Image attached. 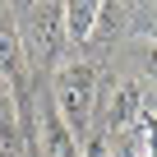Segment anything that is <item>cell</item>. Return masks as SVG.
I'll return each instance as SVG.
<instances>
[{"label":"cell","instance_id":"1","mask_svg":"<svg viewBox=\"0 0 157 157\" xmlns=\"http://www.w3.org/2000/svg\"><path fill=\"white\" fill-rule=\"evenodd\" d=\"M51 102H56V116L65 120L69 134H78L93 116V102H97V69L83 65V60H69V65H56V83H51Z\"/></svg>","mask_w":157,"mask_h":157},{"label":"cell","instance_id":"2","mask_svg":"<svg viewBox=\"0 0 157 157\" xmlns=\"http://www.w3.org/2000/svg\"><path fill=\"white\" fill-rule=\"evenodd\" d=\"M23 33V51L33 60H56L60 46H65V5H33L28 10V23L19 28Z\"/></svg>","mask_w":157,"mask_h":157},{"label":"cell","instance_id":"3","mask_svg":"<svg viewBox=\"0 0 157 157\" xmlns=\"http://www.w3.org/2000/svg\"><path fill=\"white\" fill-rule=\"evenodd\" d=\"M139 116H143V83L125 78L111 93V102H106V129H134Z\"/></svg>","mask_w":157,"mask_h":157},{"label":"cell","instance_id":"4","mask_svg":"<svg viewBox=\"0 0 157 157\" xmlns=\"http://www.w3.org/2000/svg\"><path fill=\"white\" fill-rule=\"evenodd\" d=\"M97 14H102L97 0H69L65 5V37L69 42H88L97 33Z\"/></svg>","mask_w":157,"mask_h":157},{"label":"cell","instance_id":"5","mask_svg":"<svg viewBox=\"0 0 157 157\" xmlns=\"http://www.w3.org/2000/svg\"><path fill=\"white\" fill-rule=\"evenodd\" d=\"M42 152L46 157H78V139L65 129L56 111H42Z\"/></svg>","mask_w":157,"mask_h":157},{"label":"cell","instance_id":"6","mask_svg":"<svg viewBox=\"0 0 157 157\" xmlns=\"http://www.w3.org/2000/svg\"><path fill=\"white\" fill-rule=\"evenodd\" d=\"M0 69H5V74H19L23 69V33L10 19V10H0Z\"/></svg>","mask_w":157,"mask_h":157},{"label":"cell","instance_id":"7","mask_svg":"<svg viewBox=\"0 0 157 157\" xmlns=\"http://www.w3.org/2000/svg\"><path fill=\"white\" fill-rule=\"evenodd\" d=\"M14 139H19V111H14L10 88L0 83V148H5V143H14Z\"/></svg>","mask_w":157,"mask_h":157},{"label":"cell","instance_id":"8","mask_svg":"<svg viewBox=\"0 0 157 157\" xmlns=\"http://www.w3.org/2000/svg\"><path fill=\"white\" fill-rule=\"evenodd\" d=\"M134 23H139L143 37H157V5H143V10L134 14Z\"/></svg>","mask_w":157,"mask_h":157},{"label":"cell","instance_id":"9","mask_svg":"<svg viewBox=\"0 0 157 157\" xmlns=\"http://www.w3.org/2000/svg\"><path fill=\"white\" fill-rule=\"evenodd\" d=\"M78 157H111V152H106V134H93V139L83 143V152H78Z\"/></svg>","mask_w":157,"mask_h":157},{"label":"cell","instance_id":"10","mask_svg":"<svg viewBox=\"0 0 157 157\" xmlns=\"http://www.w3.org/2000/svg\"><path fill=\"white\" fill-rule=\"evenodd\" d=\"M148 74H152V78H157V51H152V56H148Z\"/></svg>","mask_w":157,"mask_h":157},{"label":"cell","instance_id":"11","mask_svg":"<svg viewBox=\"0 0 157 157\" xmlns=\"http://www.w3.org/2000/svg\"><path fill=\"white\" fill-rule=\"evenodd\" d=\"M0 157H5V148H0Z\"/></svg>","mask_w":157,"mask_h":157}]
</instances>
